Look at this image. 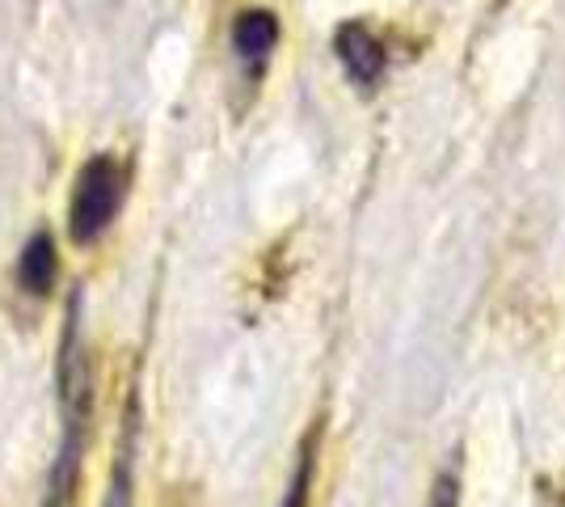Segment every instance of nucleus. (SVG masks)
I'll return each instance as SVG.
<instances>
[{"label": "nucleus", "mask_w": 565, "mask_h": 507, "mask_svg": "<svg viewBox=\"0 0 565 507\" xmlns=\"http://www.w3.org/2000/svg\"><path fill=\"white\" fill-rule=\"evenodd\" d=\"M60 411H64V440L60 457L51 469V499L47 507H64L76 483V465L85 453L89 414H94V381H89V356L81 347V296H72L68 326H64V351H60Z\"/></svg>", "instance_id": "f257e3e1"}, {"label": "nucleus", "mask_w": 565, "mask_h": 507, "mask_svg": "<svg viewBox=\"0 0 565 507\" xmlns=\"http://www.w3.org/2000/svg\"><path fill=\"white\" fill-rule=\"evenodd\" d=\"M122 199H127V166L110 157V152H97L89 157L76 182H72V203H68V237L76 245H94L115 216L122 212Z\"/></svg>", "instance_id": "f03ea898"}, {"label": "nucleus", "mask_w": 565, "mask_h": 507, "mask_svg": "<svg viewBox=\"0 0 565 507\" xmlns=\"http://www.w3.org/2000/svg\"><path fill=\"white\" fill-rule=\"evenodd\" d=\"M333 55L342 64V73L351 76V85L359 94H372L384 68H388V47L367 22H342L333 30Z\"/></svg>", "instance_id": "7ed1b4c3"}, {"label": "nucleus", "mask_w": 565, "mask_h": 507, "mask_svg": "<svg viewBox=\"0 0 565 507\" xmlns=\"http://www.w3.org/2000/svg\"><path fill=\"white\" fill-rule=\"evenodd\" d=\"M279 34H282V25L270 9H245V13H236L233 55H236V64L245 68V76L258 81V76L266 73L270 55H275V47H279Z\"/></svg>", "instance_id": "20e7f679"}, {"label": "nucleus", "mask_w": 565, "mask_h": 507, "mask_svg": "<svg viewBox=\"0 0 565 507\" xmlns=\"http://www.w3.org/2000/svg\"><path fill=\"white\" fill-rule=\"evenodd\" d=\"M136 435H140V398H127V414H122V435H118V457L115 474H110V495L106 507H131L136 499Z\"/></svg>", "instance_id": "39448f33"}, {"label": "nucleus", "mask_w": 565, "mask_h": 507, "mask_svg": "<svg viewBox=\"0 0 565 507\" xmlns=\"http://www.w3.org/2000/svg\"><path fill=\"white\" fill-rule=\"evenodd\" d=\"M55 279H60V245L47 229H39L18 254V284L30 296H47L55 288Z\"/></svg>", "instance_id": "423d86ee"}, {"label": "nucleus", "mask_w": 565, "mask_h": 507, "mask_svg": "<svg viewBox=\"0 0 565 507\" xmlns=\"http://www.w3.org/2000/svg\"><path fill=\"white\" fill-rule=\"evenodd\" d=\"M312 474H317V427H312V432L305 435V444H300V461H296V474H291V483L282 490L279 507H308Z\"/></svg>", "instance_id": "0eeeda50"}, {"label": "nucleus", "mask_w": 565, "mask_h": 507, "mask_svg": "<svg viewBox=\"0 0 565 507\" xmlns=\"http://www.w3.org/2000/svg\"><path fill=\"white\" fill-rule=\"evenodd\" d=\"M430 507H460V478L456 474H439V483L430 490Z\"/></svg>", "instance_id": "6e6552de"}]
</instances>
